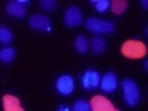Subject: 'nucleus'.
Instances as JSON below:
<instances>
[{"instance_id": "1", "label": "nucleus", "mask_w": 148, "mask_h": 111, "mask_svg": "<svg viewBox=\"0 0 148 111\" xmlns=\"http://www.w3.org/2000/svg\"><path fill=\"white\" fill-rule=\"evenodd\" d=\"M120 53L128 59H142L147 54V45L140 40H127L120 48Z\"/></svg>"}, {"instance_id": "2", "label": "nucleus", "mask_w": 148, "mask_h": 111, "mask_svg": "<svg viewBox=\"0 0 148 111\" xmlns=\"http://www.w3.org/2000/svg\"><path fill=\"white\" fill-rule=\"evenodd\" d=\"M122 94H123V99L127 102L128 106H136L140 100V92H139V86L137 83L131 80V79H125L122 82Z\"/></svg>"}, {"instance_id": "3", "label": "nucleus", "mask_w": 148, "mask_h": 111, "mask_svg": "<svg viewBox=\"0 0 148 111\" xmlns=\"http://www.w3.org/2000/svg\"><path fill=\"white\" fill-rule=\"evenodd\" d=\"M86 28L94 34H111L114 31V23L103 20V18H97V17H90L85 22Z\"/></svg>"}, {"instance_id": "4", "label": "nucleus", "mask_w": 148, "mask_h": 111, "mask_svg": "<svg viewBox=\"0 0 148 111\" xmlns=\"http://www.w3.org/2000/svg\"><path fill=\"white\" fill-rule=\"evenodd\" d=\"M74 88H76V83H74V79L69 74H62V76H59L56 79V91L60 96L73 94Z\"/></svg>"}, {"instance_id": "5", "label": "nucleus", "mask_w": 148, "mask_h": 111, "mask_svg": "<svg viewBox=\"0 0 148 111\" xmlns=\"http://www.w3.org/2000/svg\"><path fill=\"white\" fill-rule=\"evenodd\" d=\"M28 26L34 31H42V32H48L51 31V20L46 16L42 14H34L28 18Z\"/></svg>"}, {"instance_id": "6", "label": "nucleus", "mask_w": 148, "mask_h": 111, "mask_svg": "<svg viewBox=\"0 0 148 111\" xmlns=\"http://www.w3.org/2000/svg\"><path fill=\"white\" fill-rule=\"evenodd\" d=\"M82 86L85 91H91V90H96L99 86V82H100V76L96 69H86L85 73L82 74Z\"/></svg>"}, {"instance_id": "7", "label": "nucleus", "mask_w": 148, "mask_h": 111, "mask_svg": "<svg viewBox=\"0 0 148 111\" xmlns=\"http://www.w3.org/2000/svg\"><path fill=\"white\" fill-rule=\"evenodd\" d=\"M63 22L68 28H76L79 25H82L83 17H82V11L77 6H69L66 11H65L63 16Z\"/></svg>"}, {"instance_id": "8", "label": "nucleus", "mask_w": 148, "mask_h": 111, "mask_svg": "<svg viewBox=\"0 0 148 111\" xmlns=\"http://www.w3.org/2000/svg\"><path fill=\"white\" fill-rule=\"evenodd\" d=\"M26 0H16V2H9L6 3V12L8 16L16 17V18H22L26 14Z\"/></svg>"}, {"instance_id": "9", "label": "nucleus", "mask_w": 148, "mask_h": 111, "mask_svg": "<svg viewBox=\"0 0 148 111\" xmlns=\"http://www.w3.org/2000/svg\"><path fill=\"white\" fill-rule=\"evenodd\" d=\"M91 111H114L116 106L105 96H94L90 102Z\"/></svg>"}, {"instance_id": "10", "label": "nucleus", "mask_w": 148, "mask_h": 111, "mask_svg": "<svg viewBox=\"0 0 148 111\" xmlns=\"http://www.w3.org/2000/svg\"><path fill=\"white\" fill-rule=\"evenodd\" d=\"M99 85H100L103 92H113V91H116V88H117V76H116L113 71L105 73L103 76L100 77Z\"/></svg>"}, {"instance_id": "11", "label": "nucleus", "mask_w": 148, "mask_h": 111, "mask_svg": "<svg viewBox=\"0 0 148 111\" xmlns=\"http://www.w3.org/2000/svg\"><path fill=\"white\" fill-rule=\"evenodd\" d=\"M2 103H3V111H25L22 108L18 97L12 94H5L2 97Z\"/></svg>"}, {"instance_id": "12", "label": "nucleus", "mask_w": 148, "mask_h": 111, "mask_svg": "<svg viewBox=\"0 0 148 111\" xmlns=\"http://www.w3.org/2000/svg\"><path fill=\"white\" fill-rule=\"evenodd\" d=\"M90 48L92 51V54L100 56V54H103L105 49H106V42L102 39V37L96 36V37H92L91 42H90Z\"/></svg>"}, {"instance_id": "13", "label": "nucleus", "mask_w": 148, "mask_h": 111, "mask_svg": "<svg viewBox=\"0 0 148 111\" xmlns=\"http://www.w3.org/2000/svg\"><path fill=\"white\" fill-rule=\"evenodd\" d=\"M74 48H76L77 53H80V54H85L88 48H90V42H88V39L85 36H77L76 37V40H74Z\"/></svg>"}, {"instance_id": "14", "label": "nucleus", "mask_w": 148, "mask_h": 111, "mask_svg": "<svg viewBox=\"0 0 148 111\" xmlns=\"http://www.w3.org/2000/svg\"><path fill=\"white\" fill-rule=\"evenodd\" d=\"M16 59V49L11 46H5L3 49H0V62L3 63H11Z\"/></svg>"}, {"instance_id": "15", "label": "nucleus", "mask_w": 148, "mask_h": 111, "mask_svg": "<svg viewBox=\"0 0 148 111\" xmlns=\"http://www.w3.org/2000/svg\"><path fill=\"white\" fill-rule=\"evenodd\" d=\"M110 6H111V11H113L116 16H120V14H123L127 11L128 2L127 0H114L113 3H110Z\"/></svg>"}, {"instance_id": "16", "label": "nucleus", "mask_w": 148, "mask_h": 111, "mask_svg": "<svg viewBox=\"0 0 148 111\" xmlns=\"http://www.w3.org/2000/svg\"><path fill=\"white\" fill-rule=\"evenodd\" d=\"M12 40V32L5 26H0V42L2 43H9Z\"/></svg>"}, {"instance_id": "17", "label": "nucleus", "mask_w": 148, "mask_h": 111, "mask_svg": "<svg viewBox=\"0 0 148 111\" xmlns=\"http://www.w3.org/2000/svg\"><path fill=\"white\" fill-rule=\"evenodd\" d=\"M91 3L94 5L96 11H99V12H105L106 9L110 8V2H108V0H91Z\"/></svg>"}, {"instance_id": "18", "label": "nucleus", "mask_w": 148, "mask_h": 111, "mask_svg": "<svg viewBox=\"0 0 148 111\" xmlns=\"http://www.w3.org/2000/svg\"><path fill=\"white\" fill-rule=\"evenodd\" d=\"M71 111H91V108H90V103H88L86 100L79 99L76 103H74V106H73Z\"/></svg>"}, {"instance_id": "19", "label": "nucleus", "mask_w": 148, "mask_h": 111, "mask_svg": "<svg viewBox=\"0 0 148 111\" xmlns=\"http://www.w3.org/2000/svg\"><path fill=\"white\" fill-rule=\"evenodd\" d=\"M56 6H57V2L56 0H42L40 2V8L43 11H54Z\"/></svg>"}, {"instance_id": "20", "label": "nucleus", "mask_w": 148, "mask_h": 111, "mask_svg": "<svg viewBox=\"0 0 148 111\" xmlns=\"http://www.w3.org/2000/svg\"><path fill=\"white\" fill-rule=\"evenodd\" d=\"M57 111H71V110H69L66 105H62V106H59V108H57Z\"/></svg>"}, {"instance_id": "21", "label": "nucleus", "mask_w": 148, "mask_h": 111, "mask_svg": "<svg viewBox=\"0 0 148 111\" xmlns=\"http://www.w3.org/2000/svg\"><path fill=\"white\" fill-rule=\"evenodd\" d=\"M140 5H142V8H148V2H147V0H140Z\"/></svg>"}, {"instance_id": "22", "label": "nucleus", "mask_w": 148, "mask_h": 111, "mask_svg": "<svg viewBox=\"0 0 148 111\" xmlns=\"http://www.w3.org/2000/svg\"><path fill=\"white\" fill-rule=\"evenodd\" d=\"M114 111H120V110H117V108H114Z\"/></svg>"}]
</instances>
